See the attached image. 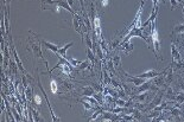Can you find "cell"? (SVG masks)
I'll return each instance as SVG.
<instances>
[{"mask_svg":"<svg viewBox=\"0 0 184 122\" xmlns=\"http://www.w3.org/2000/svg\"><path fill=\"white\" fill-rule=\"evenodd\" d=\"M94 93H95V89L93 88L92 85H83V87H81V95L80 96H82V97H84V96H93Z\"/></svg>","mask_w":184,"mask_h":122,"instance_id":"ba28073f","label":"cell"},{"mask_svg":"<svg viewBox=\"0 0 184 122\" xmlns=\"http://www.w3.org/2000/svg\"><path fill=\"white\" fill-rule=\"evenodd\" d=\"M30 113H31V114L33 115V121H35V122L44 121V119H43V117L39 116V113H38L36 109H33V108L31 109V108H30Z\"/></svg>","mask_w":184,"mask_h":122,"instance_id":"e0dca14e","label":"cell"},{"mask_svg":"<svg viewBox=\"0 0 184 122\" xmlns=\"http://www.w3.org/2000/svg\"><path fill=\"white\" fill-rule=\"evenodd\" d=\"M50 88H51V93L52 94H57V82H56V80L55 78H52V80L50 81Z\"/></svg>","mask_w":184,"mask_h":122,"instance_id":"ffe728a7","label":"cell"},{"mask_svg":"<svg viewBox=\"0 0 184 122\" xmlns=\"http://www.w3.org/2000/svg\"><path fill=\"white\" fill-rule=\"evenodd\" d=\"M94 97L98 100V102L100 103V106H102V104H105V101H103V98H105V95H103V93H98V91H95L94 93Z\"/></svg>","mask_w":184,"mask_h":122,"instance_id":"ac0fdd59","label":"cell"},{"mask_svg":"<svg viewBox=\"0 0 184 122\" xmlns=\"http://www.w3.org/2000/svg\"><path fill=\"white\" fill-rule=\"evenodd\" d=\"M99 3H100V7L101 8H107L109 4H111V0H100Z\"/></svg>","mask_w":184,"mask_h":122,"instance_id":"4316f807","label":"cell"},{"mask_svg":"<svg viewBox=\"0 0 184 122\" xmlns=\"http://www.w3.org/2000/svg\"><path fill=\"white\" fill-rule=\"evenodd\" d=\"M10 3H11V0H5L4 1V6H5L7 10H10Z\"/></svg>","mask_w":184,"mask_h":122,"instance_id":"1f68e13d","label":"cell"},{"mask_svg":"<svg viewBox=\"0 0 184 122\" xmlns=\"http://www.w3.org/2000/svg\"><path fill=\"white\" fill-rule=\"evenodd\" d=\"M73 45H74V43H73V42L68 43V44H65V45H63V46H61L57 53H60L61 56H63L64 58H68V56H67V51H68V49L71 48Z\"/></svg>","mask_w":184,"mask_h":122,"instance_id":"7c38bea8","label":"cell"},{"mask_svg":"<svg viewBox=\"0 0 184 122\" xmlns=\"http://www.w3.org/2000/svg\"><path fill=\"white\" fill-rule=\"evenodd\" d=\"M68 3H69V5L73 7V3H74V0H68Z\"/></svg>","mask_w":184,"mask_h":122,"instance_id":"836d02e7","label":"cell"},{"mask_svg":"<svg viewBox=\"0 0 184 122\" xmlns=\"http://www.w3.org/2000/svg\"><path fill=\"white\" fill-rule=\"evenodd\" d=\"M73 26L75 29V31L82 37V42H83V40H84V36L82 34L81 25H80V20H78V13H76V12L73 14Z\"/></svg>","mask_w":184,"mask_h":122,"instance_id":"8992f818","label":"cell"},{"mask_svg":"<svg viewBox=\"0 0 184 122\" xmlns=\"http://www.w3.org/2000/svg\"><path fill=\"white\" fill-rule=\"evenodd\" d=\"M133 48H134V45L128 40V42H126L125 44H122V45H119L116 49H118V50H121V51H124L126 55H128V53L133 50Z\"/></svg>","mask_w":184,"mask_h":122,"instance_id":"30bf717a","label":"cell"},{"mask_svg":"<svg viewBox=\"0 0 184 122\" xmlns=\"http://www.w3.org/2000/svg\"><path fill=\"white\" fill-rule=\"evenodd\" d=\"M90 21H92V26H93V31L96 33L99 40L102 37V29H101V21H100V16L96 13V10H95V5L92 3V6H90Z\"/></svg>","mask_w":184,"mask_h":122,"instance_id":"7a4b0ae2","label":"cell"},{"mask_svg":"<svg viewBox=\"0 0 184 122\" xmlns=\"http://www.w3.org/2000/svg\"><path fill=\"white\" fill-rule=\"evenodd\" d=\"M169 1H170V4H171V10H175V7L178 5L177 0H169Z\"/></svg>","mask_w":184,"mask_h":122,"instance_id":"4dcf8cb0","label":"cell"},{"mask_svg":"<svg viewBox=\"0 0 184 122\" xmlns=\"http://www.w3.org/2000/svg\"><path fill=\"white\" fill-rule=\"evenodd\" d=\"M90 84L95 89V91H98V93H103V90H105V87H103L102 83H100V84H98V83H90Z\"/></svg>","mask_w":184,"mask_h":122,"instance_id":"44dd1931","label":"cell"},{"mask_svg":"<svg viewBox=\"0 0 184 122\" xmlns=\"http://www.w3.org/2000/svg\"><path fill=\"white\" fill-rule=\"evenodd\" d=\"M164 97H165V100L166 101H176V94H175V91L171 87H166V90L164 93Z\"/></svg>","mask_w":184,"mask_h":122,"instance_id":"9c48e42d","label":"cell"},{"mask_svg":"<svg viewBox=\"0 0 184 122\" xmlns=\"http://www.w3.org/2000/svg\"><path fill=\"white\" fill-rule=\"evenodd\" d=\"M95 53L93 52V50L92 49H89V48H87V58L90 61V63L93 64V65H95Z\"/></svg>","mask_w":184,"mask_h":122,"instance_id":"2e32d148","label":"cell"},{"mask_svg":"<svg viewBox=\"0 0 184 122\" xmlns=\"http://www.w3.org/2000/svg\"><path fill=\"white\" fill-rule=\"evenodd\" d=\"M37 84H38V88H39V89H41V91H42V94H43L44 97H45V101H46V104L49 106V109H50V112H51V117H52V121H54V122L61 121L60 117L56 116V114H55L54 109H52V107H51V104H50V101H49V98H48V95H46V93H45V90H44V88L42 87V83H41V80H39V71H38Z\"/></svg>","mask_w":184,"mask_h":122,"instance_id":"3957f363","label":"cell"},{"mask_svg":"<svg viewBox=\"0 0 184 122\" xmlns=\"http://www.w3.org/2000/svg\"><path fill=\"white\" fill-rule=\"evenodd\" d=\"M113 63H114V66H115V68H116V69H118V68H121V66H120V63H121V57H120V56H118V55H115V56H114L113 58Z\"/></svg>","mask_w":184,"mask_h":122,"instance_id":"7402d4cb","label":"cell"},{"mask_svg":"<svg viewBox=\"0 0 184 122\" xmlns=\"http://www.w3.org/2000/svg\"><path fill=\"white\" fill-rule=\"evenodd\" d=\"M38 37V36H37ZM38 39H39V42H41V44H43V46L46 50H51L52 52L57 53L58 52V50H60V45H57V44H54V43H50V42H46V40H44V39H42L41 37H38Z\"/></svg>","mask_w":184,"mask_h":122,"instance_id":"5b68a950","label":"cell"},{"mask_svg":"<svg viewBox=\"0 0 184 122\" xmlns=\"http://www.w3.org/2000/svg\"><path fill=\"white\" fill-rule=\"evenodd\" d=\"M115 104L118 107H126V101L124 98H116L115 100Z\"/></svg>","mask_w":184,"mask_h":122,"instance_id":"f1b7e54d","label":"cell"},{"mask_svg":"<svg viewBox=\"0 0 184 122\" xmlns=\"http://www.w3.org/2000/svg\"><path fill=\"white\" fill-rule=\"evenodd\" d=\"M107 70H108L109 72H111V75L112 76H114V75H116V70H115V66H114V63H113V59L112 58H108V61H107Z\"/></svg>","mask_w":184,"mask_h":122,"instance_id":"5bb4252c","label":"cell"},{"mask_svg":"<svg viewBox=\"0 0 184 122\" xmlns=\"http://www.w3.org/2000/svg\"><path fill=\"white\" fill-rule=\"evenodd\" d=\"M177 103H179V104H183L184 103V91H182V93H179L178 95H176V101Z\"/></svg>","mask_w":184,"mask_h":122,"instance_id":"d4e9b609","label":"cell"},{"mask_svg":"<svg viewBox=\"0 0 184 122\" xmlns=\"http://www.w3.org/2000/svg\"><path fill=\"white\" fill-rule=\"evenodd\" d=\"M80 4H81L82 13H83V12H86V8H84V0H80Z\"/></svg>","mask_w":184,"mask_h":122,"instance_id":"d6a6232c","label":"cell"},{"mask_svg":"<svg viewBox=\"0 0 184 122\" xmlns=\"http://www.w3.org/2000/svg\"><path fill=\"white\" fill-rule=\"evenodd\" d=\"M111 82H112V77L108 75V70L105 66L102 70V83L103 85H111Z\"/></svg>","mask_w":184,"mask_h":122,"instance_id":"8fae6325","label":"cell"},{"mask_svg":"<svg viewBox=\"0 0 184 122\" xmlns=\"http://www.w3.org/2000/svg\"><path fill=\"white\" fill-rule=\"evenodd\" d=\"M111 85L113 87V88H115V89H119V88H121L122 87V84L120 83V82H118V81H115L112 78V82H111Z\"/></svg>","mask_w":184,"mask_h":122,"instance_id":"f546056e","label":"cell"},{"mask_svg":"<svg viewBox=\"0 0 184 122\" xmlns=\"http://www.w3.org/2000/svg\"><path fill=\"white\" fill-rule=\"evenodd\" d=\"M158 10H159V6H156V7H152V13H151V16H150V18H149V19H147V20L145 21V23H144L143 25H141V27H144V29H145V27H147L149 25H150V24H151L152 21H153L154 19H156V18H157Z\"/></svg>","mask_w":184,"mask_h":122,"instance_id":"52a82bcc","label":"cell"},{"mask_svg":"<svg viewBox=\"0 0 184 122\" xmlns=\"http://www.w3.org/2000/svg\"><path fill=\"white\" fill-rule=\"evenodd\" d=\"M25 96H26V101L30 103V102L33 100V87L31 85H27L25 88Z\"/></svg>","mask_w":184,"mask_h":122,"instance_id":"4fadbf2b","label":"cell"},{"mask_svg":"<svg viewBox=\"0 0 184 122\" xmlns=\"http://www.w3.org/2000/svg\"><path fill=\"white\" fill-rule=\"evenodd\" d=\"M121 121H135L134 116L131 114V115H125V113L121 114Z\"/></svg>","mask_w":184,"mask_h":122,"instance_id":"cb8c5ba5","label":"cell"},{"mask_svg":"<svg viewBox=\"0 0 184 122\" xmlns=\"http://www.w3.org/2000/svg\"><path fill=\"white\" fill-rule=\"evenodd\" d=\"M32 102H35V104H37V106H41L42 104V100H41V97H39V95H37V94H35L33 95V100Z\"/></svg>","mask_w":184,"mask_h":122,"instance_id":"83f0119b","label":"cell"},{"mask_svg":"<svg viewBox=\"0 0 184 122\" xmlns=\"http://www.w3.org/2000/svg\"><path fill=\"white\" fill-rule=\"evenodd\" d=\"M164 75H165V74H164ZM164 77H165V84H166V85H169V84H171V83H172V81H173V71H172V68H171V66L169 68V74L165 75Z\"/></svg>","mask_w":184,"mask_h":122,"instance_id":"9a60e30c","label":"cell"},{"mask_svg":"<svg viewBox=\"0 0 184 122\" xmlns=\"http://www.w3.org/2000/svg\"><path fill=\"white\" fill-rule=\"evenodd\" d=\"M80 102L83 104V107H84V109H86L87 112H88V110H92L93 109V104L92 103H89L88 101H86V100H81Z\"/></svg>","mask_w":184,"mask_h":122,"instance_id":"484cf974","label":"cell"},{"mask_svg":"<svg viewBox=\"0 0 184 122\" xmlns=\"http://www.w3.org/2000/svg\"><path fill=\"white\" fill-rule=\"evenodd\" d=\"M68 61H69V63L74 66V68H77V66H80V64L82 63L81 61H77V59H75V58H73V57H68Z\"/></svg>","mask_w":184,"mask_h":122,"instance_id":"603a6c76","label":"cell"},{"mask_svg":"<svg viewBox=\"0 0 184 122\" xmlns=\"http://www.w3.org/2000/svg\"><path fill=\"white\" fill-rule=\"evenodd\" d=\"M172 33H176V34H181V33H184V23L182 24H178L173 27Z\"/></svg>","mask_w":184,"mask_h":122,"instance_id":"d6986e66","label":"cell"},{"mask_svg":"<svg viewBox=\"0 0 184 122\" xmlns=\"http://www.w3.org/2000/svg\"><path fill=\"white\" fill-rule=\"evenodd\" d=\"M35 34V33H33ZM35 37L36 38H29L27 39V43H29V50H32V55L33 57L36 59H41V62H43L45 64V66H46V69L49 70V64L48 62L44 59L43 57V53H42V44L39 42V39H38L37 34H35Z\"/></svg>","mask_w":184,"mask_h":122,"instance_id":"6da1fadb","label":"cell"},{"mask_svg":"<svg viewBox=\"0 0 184 122\" xmlns=\"http://www.w3.org/2000/svg\"><path fill=\"white\" fill-rule=\"evenodd\" d=\"M171 57H172V63L179 64V65L183 64V62H182V57H181L178 50H177V48L175 46L173 43H171Z\"/></svg>","mask_w":184,"mask_h":122,"instance_id":"277c9868","label":"cell"}]
</instances>
